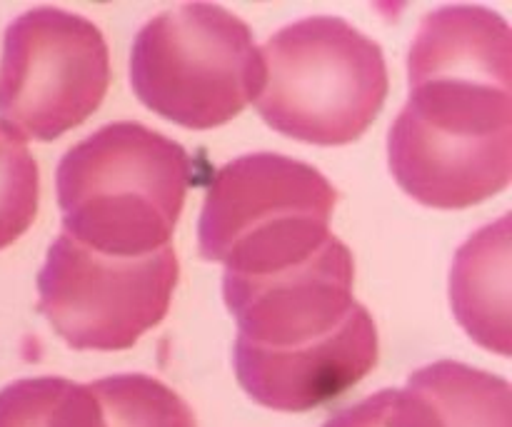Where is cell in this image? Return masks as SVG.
<instances>
[{"mask_svg":"<svg viewBox=\"0 0 512 427\" xmlns=\"http://www.w3.org/2000/svg\"><path fill=\"white\" fill-rule=\"evenodd\" d=\"M195 165L188 150L133 120L103 125L63 155L55 173L63 233L115 258L168 248Z\"/></svg>","mask_w":512,"mask_h":427,"instance_id":"cell-1","label":"cell"},{"mask_svg":"<svg viewBox=\"0 0 512 427\" xmlns=\"http://www.w3.org/2000/svg\"><path fill=\"white\" fill-rule=\"evenodd\" d=\"M260 60V118L303 143H353L375 123L388 98L383 48L335 15L285 25L260 48Z\"/></svg>","mask_w":512,"mask_h":427,"instance_id":"cell-2","label":"cell"},{"mask_svg":"<svg viewBox=\"0 0 512 427\" xmlns=\"http://www.w3.org/2000/svg\"><path fill=\"white\" fill-rule=\"evenodd\" d=\"M335 203L338 190L313 165L280 153L240 155L210 178L200 255L240 278L293 268L335 238Z\"/></svg>","mask_w":512,"mask_h":427,"instance_id":"cell-3","label":"cell"},{"mask_svg":"<svg viewBox=\"0 0 512 427\" xmlns=\"http://www.w3.org/2000/svg\"><path fill=\"white\" fill-rule=\"evenodd\" d=\"M130 85L145 108L190 130L230 123L263 85V60L245 20L213 3H183L138 30Z\"/></svg>","mask_w":512,"mask_h":427,"instance_id":"cell-4","label":"cell"},{"mask_svg":"<svg viewBox=\"0 0 512 427\" xmlns=\"http://www.w3.org/2000/svg\"><path fill=\"white\" fill-rule=\"evenodd\" d=\"M110 85L98 25L68 10L33 8L8 25L0 55V120L20 138L50 140L83 125Z\"/></svg>","mask_w":512,"mask_h":427,"instance_id":"cell-5","label":"cell"},{"mask_svg":"<svg viewBox=\"0 0 512 427\" xmlns=\"http://www.w3.org/2000/svg\"><path fill=\"white\" fill-rule=\"evenodd\" d=\"M180 265L175 250L115 258L60 233L38 275V310L75 350H128L170 310Z\"/></svg>","mask_w":512,"mask_h":427,"instance_id":"cell-6","label":"cell"},{"mask_svg":"<svg viewBox=\"0 0 512 427\" xmlns=\"http://www.w3.org/2000/svg\"><path fill=\"white\" fill-rule=\"evenodd\" d=\"M355 263L343 240L278 270L240 278L223 275V298L238 323L235 343L258 350H300L343 330L363 308L353 298Z\"/></svg>","mask_w":512,"mask_h":427,"instance_id":"cell-7","label":"cell"},{"mask_svg":"<svg viewBox=\"0 0 512 427\" xmlns=\"http://www.w3.org/2000/svg\"><path fill=\"white\" fill-rule=\"evenodd\" d=\"M378 328L368 308L323 343L300 350H258L235 343L238 383L255 403L308 413L348 393L378 365Z\"/></svg>","mask_w":512,"mask_h":427,"instance_id":"cell-8","label":"cell"},{"mask_svg":"<svg viewBox=\"0 0 512 427\" xmlns=\"http://www.w3.org/2000/svg\"><path fill=\"white\" fill-rule=\"evenodd\" d=\"M450 305L483 348L510 355V215L485 225L455 255Z\"/></svg>","mask_w":512,"mask_h":427,"instance_id":"cell-9","label":"cell"},{"mask_svg":"<svg viewBox=\"0 0 512 427\" xmlns=\"http://www.w3.org/2000/svg\"><path fill=\"white\" fill-rule=\"evenodd\" d=\"M438 415L440 427H512V390L505 378L455 360L425 365L408 378Z\"/></svg>","mask_w":512,"mask_h":427,"instance_id":"cell-10","label":"cell"},{"mask_svg":"<svg viewBox=\"0 0 512 427\" xmlns=\"http://www.w3.org/2000/svg\"><path fill=\"white\" fill-rule=\"evenodd\" d=\"M0 427H103V420L88 385L45 375L0 390Z\"/></svg>","mask_w":512,"mask_h":427,"instance_id":"cell-11","label":"cell"},{"mask_svg":"<svg viewBox=\"0 0 512 427\" xmlns=\"http://www.w3.org/2000/svg\"><path fill=\"white\" fill-rule=\"evenodd\" d=\"M103 427H198L190 405L160 380L140 373L88 383Z\"/></svg>","mask_w":512,"mask_h":427,"instance_id":"cell-12","label":"cell"},{"mask_svg":"<svg viewBox=\"0 0 512 427\" xmlns=\"http://www.w3.org/2000/svg\"><path fill=\"white\" fill-rule=\"evenodd\" d=\"M40 175L25 138L0 123V250L13 245L38 215Z\"/></svg>","mask_w":512,"mask_h":427,"instance_id":"cell-13","label":"cell"},{"mask_svg":"<svg viewBox=\"0 0 512 427\" xmlns=\"http://www.w3.org/2000/svg\"><path fill=\"white\" fill-rule=\"evenodd\" d=\"M323 427H440L433 405L408 388H388L328 418Z\"/></svg>","mask_w":512,"mask_h":427,"instance_id":"cell-14","label":"cell"}]
</instances>
